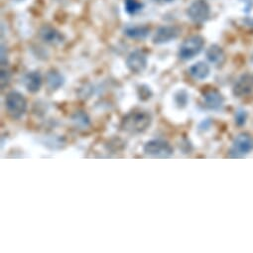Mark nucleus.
I'll return each instance as SVG.
<instances>
[{"label":"nucleus","instance_id":"6e6552de","mask_svg":"<svg viewBox=\"0 0 253 253\" xmlns=\"http://www.w3.org/2000/svg\"><path fill=\"white\" fill-rule=\"evenodd\" d=\"M181 33V29L173 25L160 26L154 33L152 41L155 45H163L177 39Z\"/></svg>","mask_w":253,"mask_h":253},{"label":"nucleus","instance_id":"0eeeda50","mask_svg":"<svg viewBox=\"0 0 253 253\" xmlns=\"http://www.w3.org/2000/svg\"><path fill=\"white\" fill-rule=\"evenodd\" d=\"M253 149V138L247 133L239 134L233 141L230 155L232 157H241Z\"/></svg>","mask_w":253,"mask_h":253},{"label":"nucleus","instance_id":"7ed1b4c3","mask_svg":"<svg viewBox=\"0 0 253 253\" xmlns=\"http://www.w3.org/2000/svg\"><path fill=\"white\" fill-rule=\"evenodd\" d=\"M205 45V40L199 35H194L187 38L179 49V58L184 61L194 59L198 55Z\"/></svg>","mask_w":253,"mask_h":253},{"label":"nucleus","instance_id":"9b49d317","mask_svg":"<svg viewBox=\"0 0 253 253\" xmlns=\"http://www.w3.org/2000/svg\"><path fill=\"white\" fill-rule=\"evenodd\" d=\"M22 83H23L24 86L27 88L28 91H30L32 93H35V92H38L41 89L43 80H42V76H41L40 72L32 71V72L27 73L23 77Z\"/></svg>","mask_w":253,"mask_h":253},{"label":"nucleus","instance_id":"2eb2a0df","mask_svg":"<svg viewBox=\"0 0 253 253\" xmlns=\"http://www.w3.org/2000/svg\"><path fill=\"white\" fill-rule=\"evenodd\" d=\"M210 66L205 62H197L189 69L190 75L198 81L207 79L210 75Z\"/></svg>","mask_w":253,"mask_h":253},{"label":"nucleus","instance_id":"5701e85b","mask_svg":"<svg viewBox=\"0 0 253 253\" xmlns=\"http://www.w3.org/2000/svg\"><path fill=\"white\" fill-rule=\"evenodd\" d=\"M8 62V54H7V50L5 48L4 45H1V65L2 67L6 66Z\"/></svg>","mask_w":253,"mask_h":253},{"label":"nucleus","instance_id":"39448f33","mask_svg":"<svg viewBox=\"0 0 253 253\" xmlns=\"http://www.w3.org/2000/svg\"><path fill=\"white\" fill-rule=\"evenodd\" d=\"M188 17L196 24L205 23L211 15V8L205 0H195L188 7Z\"/></svg>","mask_w":253,"mask_h":253},{"label":"nucleus","instance_id":"aec40b11","mask_svg":"<svg viewBox=\"0 0 253 253\" xmlns=\"http://www.w3.org/2000/svg\"><path fill=\"white\" fill-rule=\"evenodd\" d=\"M138 91H139V98L142 99V100H146V99H149L152 95V91L151 89L148 87V86H140L138 88Z\"/></svg>","mask_w":253,"mask_h":253},{"label":"nucleus","instance_id":"9d476101","mask_svg":"<svg viewBox=\"0 0 253 253\" xmlns=\"http://www.w3.org/2000/svg\"><path fill=\"white\" fill-rule=\"evenodd\" d=\"M253 91V77L250 75H243L238 79L233 86V94L241 97Z\"/></svg>","mask_w":253,"mask_h":253},{"label":"nucleus","instance_id":"ddd939ff","mask_svg":"<svg viewBox=\"0 0 253 253\" xmlns=\"http://www.w3.org/2000/svg\"><path fill=\"white\" fill-rule=\"evenodd\" d=\"M125 36L134 40H142L149 36L150 29L143 25H130L126 26L123 30Z\"/></svg>","mask_w":253,"mask_h":253},{"label":"nucleus","instance_id":"4be33fe9","mask_svg":"<svg viewBox=\"0 0 253 253\" xmlns=\"http://www.w3.org/2000/svg\"><path fill=\"white\" fill-rule=\"evenodd\" d=\"M9 81H10V74H9V72L2 68V70H1V86H2V88L5 87V85L8 84Z\"/></svg>","mask_w":253,"mask_h":253},{"label":"nucleus","instance_id":"f257e3e1","mask_svg":"<svg viewBox=\"0 0 253 253\" xmlns=\"http://www.w3.org/2000/svg\"><path fill=\"white\" fill-rule=\"evenodd\" d=\"M152 122V116L147 112H133L127 114L121 123L122 130L129 133H142Z\"/></svg>","mask_w":253,"mask_h":253},{"label":"nucleus","instance_id":"f8f14e48","mask_svg":"<svg viewBox=\"0 0 253 253\" xmlns=\"http://www.w3.org/2000/svg\"><path fill=\"white\" fill-rule=\"evenodd\" d=\"M204 101H205V106L208 109L217 111L224 106L225 99L221 92H219L216 89H211L204 94Z\"/></svg>","mask_w":253,"mask_h":253},{"label":"nucleus","instance_id":"f03ea898","mask_svg":"<svg viewBox=\"0 0 253 253\" xmlns=\"http://www.w3.org/2000/svg\"><path fill=\"white\" fill-rule=\"evenodd\" d=\"M5 108L12 118L19 119L25 114L27 110L26 98L21 92L12 90L6 95Z\"/></svg>","mask_w":253,"mask_h":253},{"label":"nucleus","instance_id":"1a4fd4ad","mask_svg":"<svg viewBox=\"0 0 253 253\" xmlns=\"http://www.w3.org/2000/svg\"><path fill=\"white\" fill-rule=\"evenodd\" d=\"M39 36L44 43L53 46L61 45L65 41L64 35L50 25H43L39 30Z\"/></svg>","mask_w":253,"mask_h":253},{"label":"nucleus","instance_id":"4468645a","mask_svg":"<svg viewBox=\"0 0 253 253\" xmlns=\"http://www.w3.org/2000/svg\"><path fill=\"white\" fill-rule=\"evenodd\" d=\"M207 59L216 66H222L225 61V54L224 50L218 45H212L207 50Z\"/></svg>","mask_w":253,"mask_h":253},{"label":"nucleus","instance_id":"f3484780","mask_svg":"<svg viewBox=\"0 0 253 253\" xmlns=\"http://www.w3.org/2000/svg\"><path fill=\"white\" fill-rule=\"evenodd\" d=\"M125 11L130 15H135L143 9V4L139 0H124Z\"/></svg>","mask_w":253,"mask_h":253},{"label":"nucleus","instance_id":"20e7f679","mask_svg":"<svg viewBox=\"0 0 253 253\" xmlns=\"http://www.w3.org/2000/svg\"><path fill=\"white\" fill-rule=\"evenodd\" d=\"M143 152L151 157L167 158L171 157L174 153V149L171 144L163 139H152L145 143Z\"/></svg>","mask_w":253,"mask_h":253},{"label":"nucleus","instance_id":"dca6fc26","mask_svg":"<svg viewBox=\"0 0 253 253\" xmlns=\"http://www.w3.org/2000/svg\"><path fill=\"white\" fill-rule=\"evenodd\" d=\"M46 82L49 88H51L52 90H57L64 85L65 78L58 71L51 70L50 72H48L46 76Z\"/></svg>","mask_w":253,"mask_h":253},{"label":"nucleus","instance_id":"a211bd4d","mask_svg":"<svg viewBox=\"0 0 253 253\" xmlns=\"http://www.w3.org/2000/svg\"><path fill=\"white\" fill-rule=\"evenodd\" d=\"M74 123L82 128H85L89 125V117L84 112H77L73 116Z\"/></svg>","mask_w":253,"mask_h":253},{"label":"nucleus","instance_id":"423d86ee","mask_svg":"<svg viewBox=\"0 0 253 253\" xmlns=\"http://www.w3.org/2000/svg\"><path fill=\"white\" fill-rule=\"evenodd\" d=\"M148 65V58L146 53L142 50H134L126 59V66L133 74L143 73Z\"/></svg>","mask_w":253,"mask_h":253},{"label":"nucleus","instance_id":"393cba45","mask_svg":"<svg viewBox=\"0 0 253 253\" xmlns=\"http://www.w3.org/2000/svg\"><path fill=\"white\" fill-rule=\"evenodd\" d=\"M12 1H15V2H21V1H24V0H12Z\"/></svg>","mask_w":253,"mask_h":253},{"label":"nucleus","instance_id":"412c9836","mask_svg":"<svg viewBox=\"0 0 253 253\" xmlns=\"http://www.w3.org/2000/svg\"><path fill=\"white\" fill-rule=\"evenodd\" d=\"M247 118V113L243 110H239L235 113V123L237 125H243L246 121Z\"/></svg>","mask_w":253,"mask_h":253},{"label":"nucleus","instance_id":"b1692460","mask_svg":"<svg viewBox=\"0 0 253 253\" xmlns=\"http://www.w3.org/2000/svg\"><path fill=\"white\" fill-rule=\"evenodd\" d=\"M154 1L156 3H159V4H167V3H172L174 2L175 0H154Z\"/></svg>","mask_w":253,"mask_h":253},{"label":"nucleus","instance_id":"6ab92c4d","mask_svg":"<svg viewBox=\"0 0 253 253\" xmlns=\"http://www.w3.org/2000/svg\"><path fill=\"white\" fill-rule=\"evenodd\" d=\"M175 103L177 105L178 108L180 109H183L187 106L188 104V100H189V95L187 93L186 90L184 89H181V90H178L175 94Z\"/></svg>","mask_w":253,"mask_h":253}]
</instances>
